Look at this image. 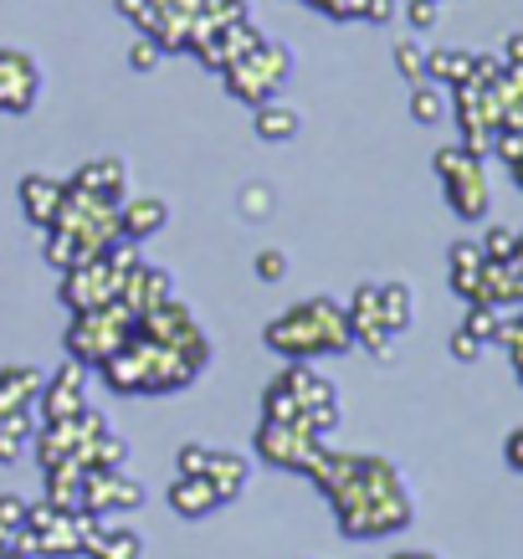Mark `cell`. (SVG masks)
<instances>
[{
  "label": "cell",
  "mask_w": 523,
  "mask_h": 559,
  "mask_svg": "<svg viewBox=\"0 0 523 559\" xmlns=\"http://www.w3.org/2000/svg\"><path fill=\"white\" fill-rule=\"evenodd\" d=\"M268 349L287 359H319V355H344V349H355L349 340V319H344V308L334 298H304L298 308H287L283 319L268 323Z\"/></svg>",
  "instance_id": "obj_1"
},
{
  "label": "cell",
  "mask_w": 523,
  "mask_h": 559,
  "mask_svg": "<svg viewBox=\"0 0 523 559\" xmlns=\"http://www.w3.org/2000/svg\"><path fill=\"white\" fill-rule=\"evenodd\" d=\"M293 78V51H287V41H257L247 57H237L231 68H221V83H226V93L241 103H268L277 98V87Z\"/></svg>",
  "instance_id": "obj_2"
},
{
  "label": "cell",
  "mask_w": 523,
  "mask_h": 559,
  "mask_svg": "<svg viewBox=\"0 0 523 559\" xmlns=\"http://www.w3.org/2000/svg\"><path fill=\"white\" fill-rule=\"evenodd\" d=\"M431 170L441 175V190H447L452 216L488 221L492 190H488V175H483V159H477V154H467L462 144H447V150L431 154Z\"/></svg>",
  "instance_id": "obj_3"
},
{
  "label": "cell",
  "mask_w": 523,
  "mask_h": 559,
  "mask_svg": "<svg viewBox=\"0 0 523 559\" xmlns=\"http://www.w3.org/2000/svg\"><path fill=\"white\" fill-rule=\"evenodd\" d=\"M134 334V313L119 304H103V308H87V313H72V329H68V359L78 365H103L114 355L123 340Z\"/></svg>",
  "instance_id": "obj_4"
},
{
  "label": "cell",
  "mask_w": 523,
  "mask_h": 559,
  "mask_svg": "<svg viewBox=\"0 0 523 559\" xmlns=\"http://www.w3.org/2000/svg\"><path fill=\"white\" fill-rule=\"evenodd\" d=\"M41 98V62L21 47H0V114H32Z\"/></svg>",
  "instance_id": "obj_5"
},
{
  "label": "cell",
  "mask_w": 523,
  "mask_h": 559,
  "mask_svg": "<svg viewBox=\"0 0 523 559\" xmlns=\"http://www.w3.org/2000/svg\"><path fill=\"white\" fill-rule=\"evenodd\" d=\"M134 334H139V340L165 344V349H186V344L205 340V329L195 323V313H190L180 298H165V304H154V308H144V313H134Z\"/></svg>",
  "instance_id": "obj_6"
},
{
  "label": "cell",
  "mask_w": 523,
  "mask_h": 559,
  "mask_svg": "<svg viewBox=\"0 0 523 559\" xmlns=\"http://www.w3.org/2000/svg\"><path fill=\"white\" fill-rule=\"evenodd\" d=\"M319 437H308L304 426L287 421H262L257 426V457L272 462V467H293V473H308V462L319 457Z\"/></svg>",
  "instance_id": "obj_7"
},
{
  "label": "cell",
  "mask_w": 523,
  "mask_h": 559,
  "mask_svg": "<svg viewBox=\"0 0 523 559\" xmlns=\"http://www.w3.org/2000/svg\"><path fill=\"white\" fill-rule=\"evenodd\" d=\"M344 319H349V340L355 344H365L375 359H395V334L380 319V283H359Z\"/></svg>",
  "instance_id": "obj_8"
},
{
  "label": "cell",
  "mask_w": 523,
  "mask_h": 559,
  "mask_svg": "<svg viewBox=\"0 0 523 559\" xmlns=\"http://www.w3.org/2000/svg\"><path fill=\"white\" fill-rule=\"evenodd\" d=\"M119 298V277L108 272V262L103 257H93V262H78V267L62 272V304L72 308V313H87V308H103Z\"/></svg>",
  "instance_id": "obj_9"
},
{
  "label": "cell",
  "mask_w": 523,
  "mask_h": 559,
  "mask_svg": "<svg viewBox=\"0 0 523 559\" xmlns=\"http://www.w3.org/2000/svg\"><path fill=\"white\" fill-rule=\"evenodd\" d=\"M83 401H87V365L68 359V365L41 385V401H36V406H41V421H72L78 411H87Z\"/></svg>",
  "instance_id": "obj_10"
},
{
  "label": "cell",
  "mask_w": 523,
  "mask_h": 559,
  "mask_svg": "<svg viewBox=\"0 0 523 559\" xmlns=\"http://www.w3.org/2000/svg\"><path fill=\"white\" fill-rule=\"evenodd\" d=\"M87 513H129L144 509V483H134L129 473H103V467H87Z\"/></svg>",
  "instance_id": "obj_11"
},
{
  "label": "cell",
  "mask_w": 523,
  "mask_h": 559,
  "mask_svg": "<svg viewBox=\"0 0 523 559\" xmlns=\"http://www.w3.org/2000/svg\"><path fill=\"white\" fill-rule=\"evenodd\" d=\"M165 298H175V277L165 267H154V262H139L129 277H119V298L114 304L129 308V313H144V308L165 304Z\"/></svg>",
  "instance_id": "obj_12"
},
{
  "label": "cell",
  "mask_w": 523,
  "mask_h": 559,
  "mask_svg": "<svg viewBox=\"0 0 523 559\" xmlns=\"http://www.w3.org/2000/svg\"><path fill=\"white\" fill-rule=\"evenodd\" d=\"M16 195H21V211H26V221L47 231L51 221L62 216V195H68V180H57V175H21Z\"/></svg>",
  "instance_id": "obj_13"
},
{
  "label": "cell",
  "mask_w": 523,
  "mask_h": 559,
  "mask_svg": "<svg viewBox=\"0 0 523 559\" xmlns=\"http://www.w3.org/2000/svg\"><path fill=\"white\" fill-rule=\"evenodd\" d=\"M483 267H488V257H483L477 241H452V247H447V277H452V293L462 304H477Z\"/></svg>",
  "instance_id": "obj_14"
},
{
  "label": "cell",
  "mask_w": 523,
  "mask_h": 559,
  "mask_svg": "<svg viewBox=\"0 0 523 559\" xmlns=\"http://www.w3.org/2000/svg\"><path fill=\"white\" fill-rule=\"evenodd\" d=\"M78 190H87V195H98V201L108 205H123V195H129V165L123 159H93V165H83L78 170V180H72Z\"/></svg>",
  "instance_id": "obj_15"
},
{
  "label": "cell",
  "mask_w": 523,
  "mask_h": 559,
  "mask_svg": "<svg viewBox=\"0 0 523 559\" xmlns=\"http://www.w3.org/2000/svg\"><path fill=\"white\" fill-rule=\"evenodd\" d=\"M165 226H169V205L159 201V195H134V201L119 205V231L129 241H150V237H159Z\"/></svg>",
  "instance_id": "obj_16"
},
{
  "label": "cell",
  "mask_w": 523,
  "mask_h": 559,
  "mask_svg": "<svg viewBox=\"0 0 523 559\" xmlns=\"http://www.w3.org/2000/svg\"><path fill=\"white\" fill-rule=\"evenodd\" d=\"M169 509L180 513V519H205V513L221 509V492H216V483H211L205 473L175 477V483H169Z\"/></svg>",
  "instance_id": "obj_17"
},
{
  "label": "cell",
  "mask_w": 523,
  "mask_h": 559,
  "mask_svg": "<svg viewBox=\"0 0 523 559\" xmlns=\"http://www.w3.org/2000/svg\"><path fill=\"white\" fill-rule=\"evenodd\" d=\"M298 129H304V114H298L293 103H283V98L257 103L252 134L262 139V144H287V139H298Z\"/></svg>",
  "instance_id": "obj_18"
},
{
  "label": "cell",
  "mask_w": 523,
  "mask_h": 559,
  "mask_svg": "<svg viewBox=\"0 0 523 559\" xmlns=\"http://www.w3.org/2000/svg\"><path fill=\"white\" fill-rule=\"evenodd\" d=\"M41 385H47V374L32 370V365H11V370H0V411H36Z\"/></svg>",
  "instance_id": "obj_19"
},
{
  "label": "cell",
  "mask_w": 523,
  "mask_h": 559,
  "mask_svg": "<svg viewBox=\"0 0 523 559\" xmlns=\"http://www.w3.org/2000/svg\"><path fill=\"white\" fill-rule=\"evenodd\" d=\"M426 83H437V87L473 83V51L467 47H426Z\"/></svg>",
  "instance_id": "obj_20"
},
{
  "label": "cell",
  "mask_w": 523,
  "mask_h": 559,
  "mask_svg": "<svg viewBox=\"0 0 523 559\" xmlns=\"http://www.w3.org/2000/svg\"><path fill=\"white\" fill-rule=\"evenodd\" d=\"M87 467H51L47 473V503L62 513H83L87 509Z\"/></svg>",
  "instance_id": "obj_21"
},
{
  "label": "cell",
  "mask_w": 523,
  "mask_h": 559,
  "mask_svg": "<svg viewBox=\"0 0 523 559\" xmlns=\"http://www.w3.org/2000/svg\"><path fill=\"white\" fill-rule=\"evenodd\" d=\"M41 252H47V262L57 272H68V267H78V262H93V247H87L78 231H68V226H47V241H41Z\"/></svg>",
  "instance_id": "obj_22"
},
{
  "label": "cell",
  "mask_w": 523,
  "mask_h": 559,
  "mask_svg": "<svg viewBox=\"0 0 523 559\" xmlns=\"http://www.w3.org/2000/svg\"><path fill=\"white\" fill-rule=\"evenodd\" d=\"M32 437H36L32 411H0V462H5V467H16V462L26 457Z\"/></svg>",
  "instance_id": "obj_23"
},
{
  "label": "cell",
  "mask_w": 523,
  "mask_h": 559,
  "mask_svg": "<svg viewBox=\"0 0 523 559\" xmlns=\"http://www.w3.org/2000/svg\"><path fill=\"white\" fill-rule=\"evenodd\" d=\"M205 477L216 483L221 503H231L241 488H247V477H252V467L237 457V452H211V462H205Z\"/></svg>",
  "instance_id": "obj_24"
},
{
  "label": "cell",
  "mask_w": 523,
  "mask_h": 559,
  "mask_svg": "<svg viewBox=\"0 0 523 559\" xmlns=\"http://www.w3.org/2000/svg\"><path fill=\"white\" fill-rule=\"evenodd\" d=\"M380 319H385L390 334H405L411 319H416V293L411 283H380Z\"/></svg>",
  "instance_id": "obj_25"
},
{
  "label": "cell",
  "mask_w": 523,
  "mask_h": 559,
  "mask_svg": "<svg viewBox=\"0 0 523 559\" xmlns=\"http://www.w3.org/2000/svg\"><path fill=\"white\" fill-rule=\"evenodd\" d=\"M87 467H103V473H123V467H129V441H123L114 426H103L98 437L87 441Z\"/></svg>",
  "instance_id": "obj_26"
},
{
  "label": "cell",
  "mask_w": 523,
  "mask_h": 559,
  "mask_svg": "<svg viewBox=\"0 0 523 559\" xmlns=\"http://www.w3.org/2000/svg\"><path fill=\"white\" fill-rule=\"evenodd\" d=\"M262 421H287V426H304V406H298V395L287 385V374H277L262 395Z\"/></svg>",
  "instance_id": "obj_27"
},
{
  "label": "cell",
  "mask_w": 523,
  "mask_h": 559,
  "mask_svg": "<svg viewBox=\"0 0 523 559\" xmlns=\"http://www.w3.org/2000/svg\"><path fill=\"white\" fill-rule=\"evenodd\" d=\"M411 119L416 123H441L447 119V93H441L437 83H411Z\"/></svg>",
  "instance_id": "obj_28"
},
{
  "label": "cell",
  "mask_w": 523,
  "mask_h": 559,
  "mask_svg": "<svg viewBox=\"0 0 523 559\" xmlns=\"http://www.w3.org/2000/svg\"><path fill=\"white\" fill-rule=\"evenodd\" d=\"M462 329H467L477 344H498V334H503V308L467 304V319H462Z\"/></svg>",
  "instance_id": "obj_29"
},
{
  "label": "cell",
  "mask_w": 523,
  "mask_h": 559,
  "mask_svg": "<svg viewBox=\"0 0 523 559\" xmlns=\"http://www.w3.org/2000/svg\"><path fill=\"white\" fill-rule=\"evenodd\" d=\"M139 555H144V544H139L134 528H108L87 559H139Z\"/></svg>",
  "instance_id": "obj_30"
},
{
  "label": "cell",
  "mask_w": 523,
  "mask_h": 559,
  "mask_svg": "<svg viewBox=\"0 0 523 559\" xmlns=\"http://www.w3.org/2000/svg\"><path fill=\"white\" fill-rule=\"evenodd\" d=\"M237 211H241V221H268L272 211H277V190L262 186V180H252V186H241Z\"/></svg>",
  "instance_id": "obj_31"
},
{
  "label": "cell",
  "mask_w": 523,
  "mask_h": 559,
  "mask_svg": "<svg viewBox=\"0 0 523 559\" xmlns=\"http://www.w3.org/2000/svg\"><path fill=\"white\" fill-rule=\"evenodd\" d=\"M390 51H395V72H401L405 83H426V47L416 36H401Z\"/></svg>",
  "instance_id": "obj_32"
},
{
  "label": "cell",
  "mask_w": 523,
  "mask_h": 559,
  "mask_svg": "<svg viewBox=\"0 0 523 559\" xmlns=\"http://www.w3.org/2000/svg\"><path fill=\"white\" fill-rule=\"evenodd\" d=\"M488 262H513V247H519V231L513 226H488V237L477 241Z\"/></svg>",
  "instance_id": "obj_33"
},
{
  "label": "cell",
  "mask_w": 523,
  "mask_h": 559,
  "mask_svg": "<svg viewBox=\"0 0 523 559\" xmlns=\"http://www.w3.org/2000/svg\"><path fill=\"white\" fill-rule=\"evenodd\" d=\"M114 5H119L123 21H134L139 36H150L159 26V0H114Z\"/></svg>",
  "instance_id": "obj_34"
},
{
  "label": "cell",
  "mask_w": 523,
  "mask_h": 559,
  "mask_svg": "<svg viewBox=\"0 0 523 559\" xmlns=\"http://www.w3.org/2000/svg\"><path fill=\"white\" fill-rule=\"evenodd\" d=\"M247 16V0H201V21L216 32V26H231V21Z\"/></svg>",
  "instance_id": "obj_35"
},
{
  "label": "cell",
  "mask_w": 523,
  "mask_h": 559,
  "mask_svg": "<svg viewBox=\"0 0 523 559\" xmlns=\"http://www.w3.org/2000/svg\"><path fill=\"white\" fill-rule=\"evenodd\" d=\"M252 267H257V277H262V283H283V277H287V252H283V247H262Z\"/></svg>",
  "instance_id": "obj_36"
},
{
  "label": "cell",
  "mask_w": 523,
  "mask_h": 559,
  "mask_svg": "<svg viewBox=\"0 0 523 559\" xmlns=\"http://www.w3.org/2000/svg\"><path fill=\"white\" fill-rule=\"evenodd\" d=\"M405 21H411V32H431L441 21V0H405Z\"/></svg>",
  "instance_id": "obj_37"
},
{
  "label": "cell",
  "mask_w": 523,
  "mask_h": 559,
  "mask_svg": "<svg viewBox=\"0 0 523 559\" xmlns=\"http://www.w3.org/2000/svg\"><path fill=\"white\" fill-rule=\"evenodd\" d=\"M159 57H165V51H159V41H154V36H139L134 47H129V68H134V72H154V68H159Z\"/></svg>",
  "instance_id": "obj_38"
},
{
  "label": "cell",
  "mask_w": 523,
  "mask_h": 559,
  "mask_svg": "<svg viewBox=\"0 0 523 559\" xmlns=\"http://www.w3.org/2000/svg\"><path fill=\"white\" fill-rule=\"evenodd\" d=\"M175 462H180V477H195V473H205V462H211V447H201V441H186V447L175 452Z\"/></svg>",
  "instance_id": "obj_39"
},
{
  "label": "cell",
  "mask_w": 523,
  "mask_h": 559,
  "mask_svg": "<svg viewBox=\"0 0 523 559\" xmlns=\"http://www.w3.org/2000/svg\"><path fill=\"white\" fill-rule=\"evenodd\" d=\"M395 11H401V0H359V16L375 21V26H385V21H395Z\"/></svg>",
  "instance_id": "obj_40"
},
{
  "label": "cell",
  "mask_w": 523,
  "mask_h": 559,
  "mask_svg": "<svg viewBox=\"0 0 523 559\" xmlns=\"http://www.w3.org/2000/svg\"><path fill=\"white\" fill-rule=\"evenodd\" d=\"M492 154H498L503 165H513V159L523 154V134H508V129H498V134H492Z\"/></svg>",
  "instance_id": "obj_41"
},
{
  "label": "cell",
  "mask_w": 523,
  "mask_h": 559,
  "mask_svg": "<svg viewBox=\"0 0 523 559\" xmlns=\"http://www.w3.org/2000/svg\"><path fill=\"white\" fill-rule=\"evenodd\" d=\"M483 349H488V344H477L467 329H456V334H452V359H462V365H473Z\"/></svg>",
  "instance_id": "obj_42"
},
{
  "label": "cell",
  "mask_w": 523,
  "mask_h": 559,
  "mask_svg": "<svg viewBox=\"0 0 523 559\" xmlns=\"http://www.w3.org/2000/svg\"><path fill=\"white\" fill-rule=\"evenodd\" d=\"M503 462L513 467V473H523V426H513L503 437Z\"/></svg>",
  "instance_id": "obj_43"
},
{
  "label": "cell",
  "mask_w": 523,
  "mask_h": 559,
  "mask_svg": "<svg viewBox=\"0 0 523 559\" xmlns=\"http://www.w3.org/2000/svg\"><path fill=\"white\" fill-rule=\"evenodd\" d=\"M498 344H508V349H523V308L513 313V319H503V334H498Z\"/></svg>",
  "instance_id": "obj_44"
},
{
  "label": "cell",
  "mask_w": 523,
  "mask_h": 559,
  "mask_svg": "<svg viewBox=\"0 0 523 559\" xmlns=\"http://www.w3.org/2000/svg\"><path fill=\"white\" fill-rule=\"evenodd\" d=\"M503 68L523 72V32H513V36L503 41Z\"/></svg>",
  "instance_id": "obj_45"
},
{
  "label": "cell",
  "mask_w": 523,
  "mask_h": 559,
  "mask_svg": "<svg viewBox=\"0 0 523 559\" xmlns=\"http://www.w3.org/2000/svg\"><path fill=\"white\" fill-rule=\"evenodd\" d=\"M508 175H513V186L523 190V154H519V159H513V165H508Z\"/></svg>",
  "instance_id": "obj_46"
},
{
  "label": "cell",
  "mask_w": 523,
  "mask_h": 559,
  "mask_svg": "<svg viewBox=\"0 0 523 559\" xmlns=\"http://www.w3.org/2000/svg\"><path fill=\"white\" fill-rule=\"evenodd\" d=\"M508 359H513V374H519V385H523V349H508Z\"/></svg>",
  "instance_id": "obj_47"
},
{
  "label": "cell",
  "mask_w": 523,
  "mask_h": 559,
  "mask_svg": "<svg viewBox=\"0 0 523 559\" xmlns=\"http://www.w3.org/2000/svg\"><path fill=\"white\" fill-rule=\"evenodd\" d=\"M513 267L523 272V231H519V247H513Z\"/></svg>",
  "instance_id": "obj_48"
},
{
  "label": "cell",
  "mask_w": 523,
  "mask_h": 559,
  "mask_svg": "<svg viewBox=\"0 0 523 559\" xmlns=\"http://www.w3.org/2000/svg\"><path fill=\"white\" fill-rule=\"evenodd\" d=\"M441 5H447V0H441Z\"/></svg>",
  "instance_id": "obj_49"
}]
</instances>
